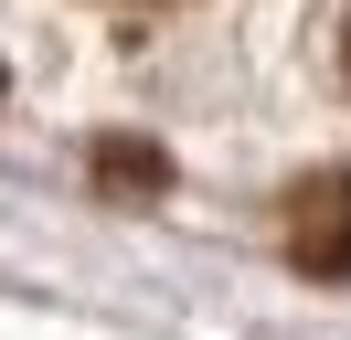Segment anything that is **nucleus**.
I'll list each match as a JSON object with an SVG mask.
<instances>
[{
	"label": "nucleus",
	"instance_id": "1",
	"mask_svg": "<svg viewBox=\"0 0 351 340\" xmlns=\"http://www.w3.org/2000/svg\"><path fill=\"white\" fill-rule=\"evenodd\" d=\"M287 255L308 276H351V170H319L287 191Z\"/></svg>",
	"mask_w": 351,
	"mask_h": 340
},
{
	"label": "nucleus",
	"instance_id": "2",
	"mask_svg": "<svg viewBox=\"0 0 351 340\" xmlns=\"http://www.w3.org/2000/svg\"><path fill=\"white\" fill-rule=\"evenodd\" d=\"M96 170H107V181H160V160H149V149H128V138L96 149Z\"/></svg>",
	"mask_w": 351,
	"mask_h": 340
},
{
	"label": "nucleus",
	"instance_id": "3",
	"mask_svg": "<svg viewBox=\"0 0 351 340\" xmlns=\"http://www.w3.org/2000/svg\"><path fill=\"white\" fill-rule=\"evenodd\" d=\"M341 64H351V21H341Z\"/></svg>",
	"mask_w": 351,
	"mask_h": 340
}]
</instances>
